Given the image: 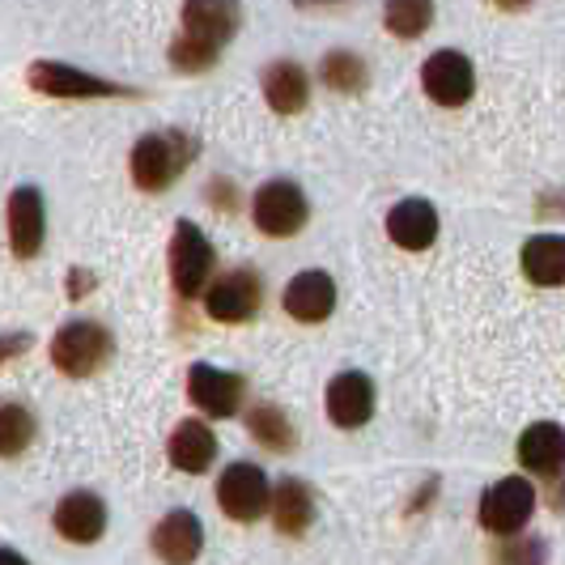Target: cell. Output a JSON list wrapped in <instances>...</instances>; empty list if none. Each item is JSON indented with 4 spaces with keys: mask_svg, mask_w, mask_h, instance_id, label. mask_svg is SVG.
Returning a JSON list of instances; mask_svg holds the SVG:
<instances>
[{
    "mask_svg": "<svg viewBox=\"0 0 565 565\" xmlns=\"http://www.w3.org/2000/svg\"><path fill=\"white\" fill-rule=\"evenodd\" d=\"M34 413H30L26 404H0V455L4 459H18V455L26 451L30 443H34Z\"/></svg>",
    "mask_w": 565,
    "mask_h": 565,
    "instance_id": "obj_26",
    "label": "cell"
},
{
    "mask_svg": "<svg viewBox=\"0 0 565 565\" xmlns=\"http://www.w3.org/2000/svg\"><path fill=\"white\" fill-rule=\"evenodd\" d=\"M319 82L328 85V89H337V94H362L370 85V68L358 52L337 47V52H328V56L319 60Z\"/></svg>",
    "mask_w": 565,
    "mask_h": 565,
    "instance_id": "obj_23",
    "label": "cell"
},
{
    "mask_svg": "<svg viewBox=\"0 0 565 565\" xmlns=\"http://www.w3.org/2000/svg\"><path fill=\"white\" fill-rule=\"evenodd\" d=\"M209 200H213L217 209H234V183H230V179H213V183H209Z\"/></svg>",
    "mask_w": 565,
    "mask_h": 565,
    "instance_id": "obj_30",
    "label": "cell"
},
{
    "mask_svg": "<svg viewBox=\"0 0 565 565\" xmlns=\"http://www.w3.org/2000/svg\"><path fill=\"white\" fill-rule=\"evenodd\" d=\"M252 217L268 238H294L311 222V200L294 179H268L252 196Z\"/></svg>",
    "mask_w": 565,
    "mask_h": 565,
    "instance_id": "obj_4",
    "label": "cell"
},
{
    "mask_svg": "<svg viewBox=\"0 0 565 565\" xmlns=\"http://www.w3.org/2000/svg\"><path fill=\"white\" fill-rule=\"evenodd\" d=\"M30 349V337L26 332H13V337H0V362H13L18 353H26Z\"/></svg>",
    "mask_w": 565,
    "mask_h": 565,
    "instance_id": "obj_29",
    "label": "cell"
},
{
    "mask_svg": "<svg viewBox=\"0 0 565 565\" xmlns=\"http://www.w3.org/2000/svg\"><path fill=\"white\" fill-rule=\"evenodd\" d=\"M285 311L289 319H298V323H323L328 315L337 311V281L328 277V273H319V268H307V273H298L294 281L285 285Z\"/></svg>",
    "mask_w": 565,
    "mask_h": 565,
    "instance_id": "obj_17",
    "label": "cell"
},
{
    "mask_svg": "<svg viewBox=\"0 0 565 565\" xmlns=\"http://www.w3.org/2000/svg\"><path fill=\"white\" fill-rule=\"evenodd\" d=\"M56 532L68 544H94L107 532V502L89 489H73L56 502V514H52Z\"/></svg>",
    "mask_w": 565,
    "mask_h": 565,
    "instance_id": "obj_12",
    "label": "cell"
},
{
    "mask_svg": "<svg viewBox=\"0 0 565 565\" xmlns=\"http://www.w3.org/2000/svg\"><path fill=\"white\" fill-rule=\"evenodd\" d=\"M493 4H498V9H507V13H519V9H527L532 0H493Z\"/></svg>",
    "mask_w": 565,
    "mask_h": 565,
    "instance_id": "obj_33",
    "label": "cell"
},
{
    "mask_svg": "<svg viewBox=\"0 0 565 565\" xmlns=\"http://www.w3.org/2000/svg\"><path fill=\"white\" fill-rule=\"evenodd\" d=\"M259 89H264V103L277 115H298L311 103V77L298 60H268L259 73Z\"/></svg>",
    "mask_w": 565,
    "mask_h": 565,
    "instance_id": "obj_14",
    "label": "cell"
},
{
    "mask_svg": "<svg viewBox=\"0 0 565 565\" xmlns=\"http://www.w3.org/2000/svg\"><path fill=\"white\" fill-rule=\"evenodd\" d=\"M268 498H273L268 477L255 463H230L217 481V502L234 523H255L268 510Z\"/></svg>",
    "mask_w": 565,
    "mask_h": 565,
    "instance_id": "obj_9",
    "label": "cell"
},
{
    "mask_svg": "<svg viewBox=\"0 0 565 565\" xmlns=\"http://www.w3.org/2000/svg\"><path fill=\"white\" fill-rule=\"evenodd\" d=\"M30 89L47 94V98H68V103H82V98H137L132 85H119L111 77H98L89 68L77 64H64V60H34L26 68Z\"/></svg>",
    "mask_w": 565,
    "mask_h": 565,
    "instance_id": "obj_3",
    "label": "cell"
},
{
    "mask_svg": "<svg viewBox=\"0 0 565 565\" xmlns=\"http://www.w3.org/2000/svg\"><path fill=\"white\" fill-rule=\"evenodd\" d=\"M167 60H170V68H179V73H209V68L222 60V47H213V43H204L196 34L179 30L174 43H170Z\"/></svg>",
    "mask_w": 565,
    "mask_h": 565,
    "instance_id": "obj_27",
    "label": "cell"
},
{
    "mask_svg": "<svg viewBox=\"0 0 565 565\" xmlns=\"http://www.w3.org/2000/svg\"><path fill=\"white\" fill-rule=\"evenodd\" d=\"M247 429H252L255 443L268 447V451H289L294 447V425L273 404H255L252 413H247Z\"/></svg>",
    "mask_w": 565,
    "mask_h": 565,
    "instance_id": "obj_25",
    "label": "cell"
},
{
    "mask_svg": "<svg viewBox=\"0 0 565 565\" xmlns=\"http://www.w3.org/2000/svg\"><path fill=\"white\" fill-rule=\"evenodd\" d=\"M188 396L209 417H234L243 408L247 383H243V374H230V370H217L209 366V362H196V366L188 370Z\"/></svg>",
    "mask_w": 565,
    "mask_h": 565,
    "instance_id": "obj_11",
    "label": "cell"
},
{
    "mask_svg": "<svg viewBox=\"0 0 565 565\" xmlns=\"http://www.w3.org/2000/svg\"><path fill=\"white\" fill-rule=\"evenodd\" d=\"M47 238V204L34 183H22L9 192V247L18 259H34Z\"/></svg>",
    "mask_w": 565,
    "mask_h": 565,
    "instance_id": "obj_10",
    "label": "cell"
},
{
    "mask_svg": "<svg viewBox=\"0 0 565 565\" xmlns=\"http://www.w3.org/2000/svg\"><path fill=\"white\" fill-rule=\"evenodd\" d=\"M519 463L536 477H557L565 472V429L557 422H536L519 434Z\"/></svg>",
    "mask_w": 565,
    "mask_h": 565,
    "instance_id": "obj_19",
    "label": "cell"
},
{
    "mask_svg": "<svg viewBox=\"0 0 565 565\" xmlns=\"http://www.w3.org/2000/svg\"><path fill=\"white\" fill-rule=\"evenodd\" d=\"M259 302H264V285L255 268H230L204 289V311L217 323H247L259 311Z\"/></svg>",
    "mask_w": 565,
    "mask_h": 565,
    "instance_id": "obj_7",
    "label": "cell"
},
{
    "mask_svg": "<svg viewBox=\"0 0 565 565\" xmlns=\"http://www.w3.org/2000/svg\"><path fill=\"white\" fill-rule=\"evenodd\" d=\"M422 85L438 107H463L477 94V68L463 52L443 47L422 64Z\"/></svg>",
    "mask_w": 565,
    "mask_h": 565,
    "instance_id": "obj_8",
    "label": "cell"
},
{
    "mask_svg": "<svg viewBox=\"0 0 565 565\" xmlns=\"http://www.w3.org/2000/svg\"><path fill=\"white\" fill-rule=\"evenodd\" d=\"M523 277L540 289L565 285V234H536L523 243Z\"/></svg>",
    "mask_w": 565,
    "mask_h": 565,
    "instance_id": "obj_22",
    "label": "cell"
},
{
    "mask_svg": "<svg viewBox=\"0 0 565 565\" xmlns=\"http://www.w3.org/2000/svg\"><path fill=\"white\" fill-rule=\"evenodd\" d=\"M167 455L179 472L200 477V472H209L213 459H217V434H213L204 422H179V429L170 434Z\"/></svg>",
    "mask_w": 565,
    "mask_h": 565,
    "instance_id": "obj_20",
    "label": "cell"
},
{
    "mask_svg": "<svg viewBox=\"0 0 565 565\" xmlns=\"http://www.w3.org/2000/svg\"><path fill=\"white\" fill-rule=\"evenodd\" d=\"M268 507H273V523H277V532H281V536H302L315 519L311 484L298 481V477H285V481L273 489Z\"/></svg>",
    "mask_w": 565,
    "mask_h": 565,
    "instance_id": "obj_21",
    "label": "cell"
},
{
    "mask_svg": "<svg viewBox=\"0 0 565 565\" xmlns=\"http://www.w3.org/2000/svg\"><path fill=\"white\" fill-rule=\"evenodd\" d=\"M64 289H68V298H85V294L94 289V273H89V268H73Z\"/></svg>",
    "mask_w": 565,
    "mask_h": 565,
    "instance_id": "obj_28",
    "label": "cell"
},
{
    "mask_svg": "<svg viewBox=\"0 0 565 565\" xmlns=\"http://www.w3.org/2000/svg\"><path fill=\"white\" fill-rule=\"evenodd\" d=\"M213 264H217V252L204 238V230L196 222H179L170 234V285H174V294L179 298L204 294V285L213 277Z\"/></svg>",
    "mask_w": 565,
    "mask_h": 565,
    "instance_id": "obj_5",
    "label": "cell"
},
{
    "mask_svg": "<svg viewBox=\"0 0 565 565\" xmlns=\"http://www.w3.org/2000/svg\"><path fill=\"white\" fill-rule=\"evenodd\" d=\"M383 26L396 39H422L434 26V0H383Z\"/></svg>",
    "mask_w": 565,
    "mask_h": 565,
    "instance_id": "obj_24",
    "label": "cell"
},
{
    "mask_svg": "<svg viewBox=\"0 0 565 565\" xmlns=\"http://www.w3.org/2000/svg\"><path fill=\"white\" fill-rule=\"evenodd\" d=\"M536 489L523 477H502L481 493V527L493 536H519L532 523Z\"/></svg>",
    "mask_w": 565,
    "mask_h": 565,
    "instance_id": "obj_6",
    "label": "cell"
},
{
    "mask_svg": "<svg viewBox=\"0 0 565 565\" xmlns=\"http://www.w3.org/2000/svg\"><path fill=\"white\" fill-rule=\"evenodd\" d=\"M340 4H349V0H294V9H302V13H311V9H340Z\"/></svg>",
    "mask_w": 565,
    "mask_h": 565,
    "instance_id": "obj_31",
    "label": "cell"
},
{
    "mask_svg": "<svg viewBox=\"0 0 565 565\" xmlns=\"http://www.w3.org/2000/svg\"><path fill=\"white\" fill-rule=\"evenodd\" d=\"M115 337L94 319H68L52 337V366L68 379H89L111 362Z\"/></svg>",
    "mask_w": 565,
    "mask_h": 565,
    "instance_id": "obj_2",
    "label": "cell"
},
{
    "mask_svg": "<svg viewBox=\"0 0 565 565\" xmlns=\"http://www.w3.org/2000/svg\"><path fill=\"white\" fill-rule=\"evenodd\" d=\"M387 234H392V243L404 247V252H425L438 238V209L422 196L399 200L396 209L387 213Z\"/></svg>",
    "mask_w": 565,
    "mask_h": 565,
    "instance_id": "obj_18",
    "label": "cell"
},
{
    "mask_svg": "<svg viewBox=\"0 0 565 565\" xmlns=\"http://www.w3.org/2000/svg\"><path fill=\"white\" fill-rule=\"evenodd\" d=\"M0 565H30L18 548H0Z\"/></svg>",
    "mask_w": 565,
    "mask_h": 565,
    "instance_id": "obj_32",
    "label": "cell"
},
{
    "mask_svg": "<svg viewBox=\"0 0 565 565\" xmlns=\"http://www.w3.org/2000/svg\"><path fill=\"white\" fill-rule=\"evenodd\" d=\"M183 30L226 52V43L243 30V4L238 0H183Z\"/></svg>",
    "mask_w": 565,
    "mask_h": 565,
    "instance_id": "obj_16",
    "label": "cell"
},
{
    "mask_svg": "<svg viewBox=\"0 0 565 565\" xmlns=\"http://www.w3.org/2000/svg\"><path fill=\"white\" fill-rule=\"evenodd\" d=\"M328 417L340 429H362L374 417V383L362 370H344L328 383Z\"/></svg>",
    "mask_w": 565,
    "mask_h": 565,
    "instance_id": "obj_13",
    "label": "cell"
},
{
    "mask_svg": "<svg viewBox=\"0 0 565 565\" xmlns=\"http://www.w3.org/2000/svg\"><path fill=\"white\" fill-rule=\"evenodd\" d=\"M196 153H200L196 137H192V132H183V128L145 132L141 141L132 145V153H128L132 183H137L141 192H167L170 183L196 162Z\"/></svg>",
    "mask_w": 565,
    "mask_h": 565,
    "instance_id": "obj_1",
    "label": "cell"
},
{
    "mask_svg": "<svg viewBox=\"0 0 565 565\" xmlns=\"http://www.w3.org/2000/svg\"><path fill=\"white\" fill-rule=\"evenodd\" d=\"M149 544L167 565H192L200 557V548H204V527H200V519L192 510H170V514L158 519Z\"/></svg>",
    "mask_w": 565,
    "mask_h": 565,
    "instance_id": "obj_15",
    "label": "cell"
}]
</instances>
